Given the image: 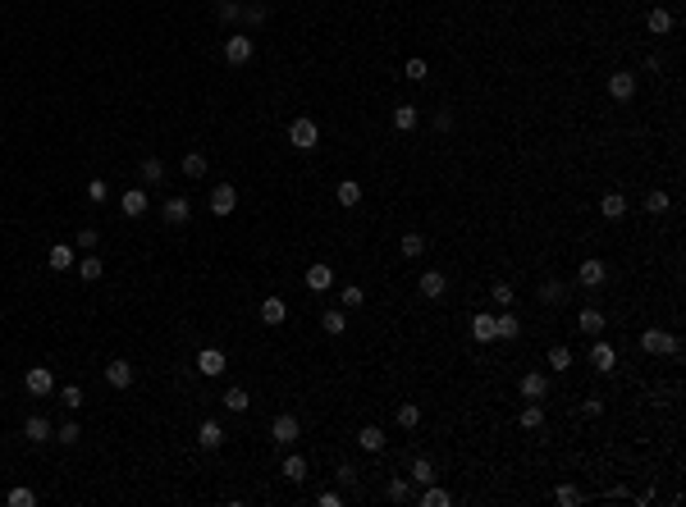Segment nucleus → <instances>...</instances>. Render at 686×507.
<instances>
[{"label":"nucleus","instance_id":"f257e3e1","mask_svg":"<svg viewBox=\"0 0 686 507\" xmlns=\"http://www.w3.org/2000/svg\"><path fill=\"white\" fill-rule=\"evenodd\" d=\"M641 347L650 357H678L682 352V338L668 334V329H645V334H641Z\"/></svg>","mask_w":686,"mask_h":507},{"label":"nucleus","instance_id":"f03ea898","mask_svg":"<svg viewBox=\"0 0 686 507\" xmlns=\"http://www.w3.org/2000/svg\"><path fill=\"white\" fill-rule=\"evenodd\" d=\"M288 142H293L297 151H316V146H321V129H316V119H293V124H288Z\"/></svg>","mask_w":686,"mask_h":507},{"label":"nucleus","instance_id":"7ed1b4c3","mask_svg":"<svg viewBox=\"0 0 686 507\" xmlns=\"http://www.w3.org/2000/svg\"><path fill=\"white\" fill-rule=\"evenodd\" d=\"M297 434H302V425H297V416H293V412H279L275 421H270V439H275L279 448H293V443H297Z\"/></svg>","mask_w":686,"mask_h":507},{"label":"nucleus","instance_id":"20e7f679","mask_svg":"<svg viewBox=\"0 0 686 507\" xmlns=\"http://www.w3.org/2000/svg\"><path fill=\"white\" fill-rule=\"evenodd\" d=\"M252 55H256V42H252L247 32H234V37L225 42V60L234 64V69H243V64L252 60Z\"/></svg>","mask_w":686,"mask_h":507},{"label":"nucleus","instance_id":"39448f33","mask_svg":"<svg viewBox=\"0 0 686 507\" xmlns=\"http://www.w3.org/2000/svg\"><path fill=\"white\" fill-rule=\"evenodd\" d=\"M23 388H28L32 398H51V393H55V375H51L46 366H32V370L23 375Z\"/></svg>","mask_w":686,"mask_h":507},{"label":"nucleus","instance_id":"423d86ee","mask_svg":"<svg viewBox=\"0 0 686 507\" xmlns=\"http://www.w3.org/2000/svg\"><path fill=\"white\" fill-rule=\"evenodd\" d=\"M604 279H608V266H604L600 256H586L581 270H576V284H581V288H600Z\"/></svg>","mask_w":686,"mask_h":507},{"label":"nucleus","instance_id":"0eeeda50","mask_svg":"<svg viewBox=\"0 0 686 507\" xmlns=\"http://www.w3.org/2000/svg\"><path fill=\"white\" fill-rule=\"evenodd\" d=\"M234 206H238V192H234V183H220V188L211 192V215H215V220H225V215H234Z\"/></svg>","mask_w":686,"mask_h":507},{"label":"nucleus","instance_id":"6e6552de","mask_svg":"<svg viewBox=\"0 0 686 507\" xmlns=\"http://www.w3.org/2000/svg\"><path fill=\"white\" fill-rule=\"evenodd\" d=\"M521 398H526V402H545V398H549V379L545 375H540V370H531V375H521Z\"/></svg>","mask_w":686,"mask_h":507},{"label":"nucleus","instance_id":"1a4fd4ad","mask_svg":"<svg viewBox=\"0 0 686 507\" xmlns=\"http://www.w3.org/2000/svg\"><path fill=\"white\" fill-rule=\"evenodd\" d=\"M608 96H613V101H632L636 96V73H627V69L608 73Z\"/></svg>","mask_w":686,"mask_h":507},{"label":"nucleus","instance_id":"9d476101","mask_svg":"<svg viewBox=\"0 0 686 507\" xmlns=\"http://www.w3.org/2000/svg\"><path fill=\"white\" fill-rule=\"evenodd\" d=\"M229 362H225V352L220 347H206V352H197V375H225Z\"/></svg>","mask_w":686,"mask_h":507},{"label":"nucleus","instance_id":"9b49d317","mask_svg":"<svg viewBox=\"0 0 686 507\" xmlns=\"http://www.w3.org/2000/svg\"><path fill=\"white\" fill-rule=\"evenodd\" d=\"M225 439H229V434H225V425H220V421H201V425H197V443L206 448V453H215Z\"/></svg>","mask_w":686,"mask_h":507},{"label":"nucleus","instance_id":"f8f14e48","mask_svg":"<svg viewBox=\"0 0 686 507\" xmlns=\"http://www.w3.org/2000/svg\"><path fill=\"white\" fill-rule=\"evenodd\" d=\"M119 210H124V215H129V220L147 215V188H129V192H124V197H119Z\"/></svg>","mask_w":686,"mask_h":507},{"label":"nucleus","instance_id":"ddd939ff","mask_svg":"<svg viewBox=\"0 0 686 507\" xmlns=\"http://www.w3.org/2000/svg\"><path fill=\"white\" fill-rule=\"evenodd\" d=\"M408 480H412V484H421V489H426V484H434V480H439V475H434V462H430V457H412Z\"/></svg>","mask_w":686,"mask_h":507},{"label":"nucleus","instance_id":"4468645a","mask_svg":"<svg viewBox=\"0 0 686 507\" xmlns=\"http://www.w3.org/2000/svg\"><path fill=\"white\" fill-rule=\"evenodd\" d=\"M160 215H165V224H174V229H179V224H188L192 220V206L183 197H170L165 206H160Z\"/></svg>","mask_w":686,"mask_h":507},{"label":"nucleus","instance_id":"2eb2a0df","mask_svg":"<svg viewBox=\"0 0 686 507\" xmlns=\"http://www.w3.org/2000/svg\"><path fill=\"white\" fill-rule=\"evenodd\" d=\"M444 292H449V279L439 275V270H426L421 275V297H430V302H439Z\"/></svg>","mask_w":686,"mask_h":507},{"label":"nucleus","instance_id":"dca6fc26","mask_svg":"<svg viewBox=\"0 0 686 507\" xmlns=\"http://www.w3.org/2000/svg\"><path fill=\"white\" fill-rule=\"evenodd\" d=\"M471 338H476V343H495V316H485V311H476V316H471Z\"/></svg>","mask_w":686,"mask_h":507},{"label":"nucleus","instance_id":"f3484780","mask_svg":"<svg viewBox=\"0 0 686 507\" xmlns=\"http://www.w3.org/2000/svg\"><path fill=\"white\" fill-rule=\"evenodd\" d=\"M279 475H284V480H293V484H302L307 480V457L302 453H288L284 466H279Z\"/></svg>","mask_w":686,"mask_h":507},{"label":"nucleus","instance_id":"a211bd4d","mask_svg":"<svg viewBox=\"0 0 686 507\" xmlns=\"http://www.w3.org/2000/svg\"><path fill=\"white\" fill-rule=\"evenodd\" d=\"M23 434L32 439V443H46V439L55 434V425L46 421V416H28V421H23Z\"/></svg>","mask_w":686,"mask_h":507},{"label":"nucleus","instance_id":"6ab92c4d","mask_svg":"<svg viewBox=\"0 0 686 507\" xmlns=\"http://www.w3.org/2000/svg\"><path fill=\"white\" fill-rule=\"evenodd\" d=\"M105 384H110V388H129L133 384V366L129 362H110V366H105Z\"/></svg>","mask_w":686,"mask_h":507},{"label":"nucleus","instance_id":"aec40b11","mask_svg":"<svg viewBox=\"0 0 686 507\" xmlns=\"http://www.w3.org/2000/svg\"><path fill=\"white\" fill-rule=\"evenodd\" d=\"M591 366L600 370V375H608V370L617 366V352H613L608 343H595V347H591Z\"/></svg>","mask_w":686,"mask_h":507},{"label":"nucleus","instance_id":"412c9836","mask_svg":"<svg viewBox=\"0 0 686 507\" xmlns=\"http://www.w3.org/2000/svg\"><path fill=\"white\" fill-rule=\"evenodd\" d=\"M284 316H288V306L279 297H266V302H261V325H284Z\"/></svg>","mask_w":686,"mask_h":507},{"label":"nucleus","instance_id":"4be33fe9","mask_svg":"<svg viewBox=\"0 0 686 507\" xmlns=\"http://www.w3.org/2000/svg\"><path fill=\"white\" fill-rule=\"evenodd\" d=\"M46 266H51V270H69L73 266V247H69V242H55V247L46 251Z\"/></svg>","mask_w":686,"mask_h":507},{"label":"nucleus","instance_id":"5701e85b","mask_svg":"<svg viewBox=\"0 0 686 507\" xmlns=\"http://www.w3.org/2000/svg\"><path fill=\"white\" fill-rule=\"evenodd\" d=\"M645 28H650L654 37H668L673 32V14L668 9H650V14H645Z\"/></svg>","mask_w":686,"mask_h":507},{"label":"nucleus","instance_id":"b1692460","mask_svg":"<svg viewBox=\"0 0 686 507\" xmlns=\"http://www.w3.org/2000/svg\"><path fill=\"white\" fill-rule=\"evenodd\" d=\"M138 174H142V183L151 188V183H160V179H165V160H160V155H147V160L138 165Z\"/></svg>","mask_w":686,"mask_h":507},{"label":"nucleus","instance_id":"393cba45","mask_svg":"<svg viewBox=\"0 0 686 507\" xmlns=\"http://www.w3.org/2000/svg\"><path fill=\"white\" fill-rule=\"evenodd\" d=\"M600 215L604 220H622L627 215V197H622V192H608V197L600 201Z\"/></svg>","mask_w":686,"mask_h":507},{"label":"nucleus","instance_id":"a878e982","mask_svg":"<svg viewBox=\"0 0 686 507\" xmlns=\"http://www.w3.org/2000/svg\"><path fill=\"white\" fill-rule=\"evenodd\" d=\"M330 284H334V270L330 266H312V270H307V288H312V292H325Z\"/></svg>","mask_w":686,"mask_h":507},{"label":"nucleus","instance_id":"bb28decb","mask_svg":"<svg viewBox=\"0 0 686 507\" xmlns=\"http://www.w3.org/2000/svg\"><path fill=\"white\" fill-rule=\"evenodd\" d=\"M576 325H581L586 334H604V311H595V306H581V316H576Z\"/></svg>","mask_w":686,"mask_h":507},{"label":"nucleus","instance_id":"cd10ccee","mask_svg":"<svg viewBox=\"0 0 686 507\" xmlns=\"http://www.w3.org/2000/svg\"><path fill=\"white\" fill-rule=\"evenodd\" d=\"M247 407H252V398H247V388H229V393H225V412H234V416H243L247 412Z\"/></svg>","mask_w":686,"mask_h":507},{"label":"nucleus","instance_id":"c85d7f7f","mask_svg":"<svg viewBox=\"0 0 686 507\" xmlns=\"http://www.w3.org/2000/svg\"><path fill=\"white\" fill-rule=\"evenodd\" d=\"M394 421H398L403 430H417V425H421V407H417V402H398V412H394Z\"/></svg>","mask_w":686,"mask_h":507},{"label":"nucleus","instance_id":"c756f323","mask_svg":"<svg viewBox=\"0 0 686 507\" xmlns=\"http://www.w3.org/2000/svg\"><path fill=\"white\" fill-rule=\"evenodd\" d=\"M394 129H398V133H412V129H417V105L403 101L398 110H394Z\"/></svg>","mask_w":686,"mask_h":507},{"label":"nucleus","instance_id":"7c9ffc66","mask_svg":"<svg viewBox=\"0 0 686 507\" xmlns=\"http://www.w3.org/2000/svg\"><path fill=\"white\" fill-rule=\"evenodd\" d=\"M567 366H572V347H567V343H554V347H549V370H558V375H563Z\"/></svg>","mask_w":686,"mask_h":507},{"label":"nucleus","instance_id":"2f4dec72","mask_svg":"<svg viewBox=\"0 0 686 507\" xmlns=\"http://www.w3.org/2000/svg\"><path fill=\"white\" fill-rule=\"evenodd\" d=\"M357 443H362L366 453H380V448H384V430H380V425H366V430L357 434Z\"/></svg>","mask_w":686,"mask_h":507},{"label":"nucleus","instance_id":"473e14b6","mask_svg":"<svg viewBox=\"0 0 686 507\" xmlns=\"http://www.w3.org/2000/svg\"><path fill=\"white\" fill-rule=\"evenodd\" d=\"M78 275L87 279V284H96V279L105 275V261H101V256H83V261H78Z\"/></svg>","mask_w":686,"mask_h":507},{"label":"nucleus","instance_id":"72a5a7b5","mask_svg":"<svg viewBox=\"0 0 686 507\" xmlns=\"http://www.w3.org/2000/svg\"><path fill=\"white\" fill-rule=\"evenodd\" d=\"M495 334H499V338H517V334H521V325H517V316H513V311L495 316Z\"/></svg>","mask_w":686,"mask_h":507},{"label":"nucleus","instance_id":"f704fd0d","mask_svg":"<svg viewBox=\"0 0 686 507\" xmlns=\"http://www.w3.org/2000/svg\"><path fill=\"white\" fill-rule=\"evenodd\" d=\"M183 174H188V179H206V155L188 151V155H183Z\"/></svg>","mask_w":686,"mask_h":507},{"label":"nucleus","instance_id":"c9c22d12","mask_svg":"<svg viewBox=\"0 0 686 507\" xmlns=\"http://www.w3.org/2000/svg\"><path fill=\"white\" fill-rule=\"evenodd\" d=\"M540 421H545V407H540V402L521 407V416H517V425H521V430H540Z\"/></svg>","mask_w":686,"mask_h":507},{"label":"nucleus","instance_id":"e433bc0d","mask_svg":"<svg viewBox=\"0 0 686 507\" xmlns=\"http://www.w3.org/2000/svg\"><path fill=\"white\" fill-rule=\"evenodd\" d=\"M384 494H389L394 503H408V499H412V484H408V475H394V480L384 484Z\"/></svg>","mask_w":686,"mask_h":507},{"label":"nucleus","instance_id":"4c0bfd02","mask_svg":"<svg viewBox=\"0 0 686 507\" xmlns=\"http://www.w3.org/2000/svg\"><path fill=\"white\" fill-rule=\"evenodd\" d=\"M449 503H453L449 489H439V484H426V494H421V507H449Z\"/></svg>","mask_w":686,"mask_h":507},{"label":"nucleus","instance_id":"58836bf2","mask_svg":"<svg viewBox=\"0 0 686 507\" xmlns=\"http://www.w3.org/2000/svg\"><path fill=\"white\" fill-rule=\"evenodd\" d=\"M357 201H362V183H357V179H343L339 183V206H357Z\"/></svg>","mask_w":686,"mask_h":507},{"label":"nucleus","instance_id":"ea45409f","mask_svg":"<svg viewBox=\"0 0 686 507\" xmlns=\"http://www.w3.org/2000/svg\"><path fill=\"white\" fill-rule=\"evenodd\" d=\"M398 251H403V261H408V256H421V251H426V238H421V233H403Z\"/></svg>","mask_w":686,"mask_h":507},{"label":"nucleus","instance_id":"a19ab883","mask_svg":"<svg viewBox=\"0 0 686 507\" xmlns=\"http://www.w3.org/2000/svg\"><path fill=\"white\" fill-rule=\"evenodd\" d=\"M339 302H343L348 311H357V306H366V292L357 288V284H343V288H339Z\"/></svg>","mask_w":686,"mask_h":507},{"label":"nucleus","instance_id":"79ce46f5","mask_svg":"<svg viewBox=\"0 0 686 507\" xmlns=\"http://www.w3.org/2000/svg\"><path fill=\"white\" fill-rule=\"evenodd\" d=\"M668 206H673V201H668V192H663V188H654L650 197H645V210H650V215H663Z\"/></svg>","mask_w":686,"mask_h":507},{"label":"nucleus","instance_id":"37998d69","mask_svg":"<svg viewBox=\"0 0 686 507\" xmlns=\"http://www.w3.org/2000/svg\"><path fill=\"white\" fill-rule=\"evenodd\" d=\"M55 393H60V402L69 407V412H78V407H83V388L78 384H64V388H55Z\"/></svg>","mask_w":686,"mask_h":507},{"label":"nucleus","instance_id":"c03bdc74","mask_svg":"<svg viewBox=\"0 0 686 507\" xmlns=\"http://www.w3.org/2000/svg\"><path fill=\"white\" fill-rule=\"evenodd\" d=\"M490 297H495V306L513 311V297H517V292H513V284H495V288H490Z\"/></svg>","mask_w":686,"mask_h":507},{"label":"nucleus","instance_id":"a18cd8bd","mask_svg":"<svg viewBox=\"0 0 686 507\" xmlns=\"http://www.w3.org/2000/svg\"><path fill=\"white\" fill-rule=\"evenodd\" d=\"M403 78H408V83H426V78H430L426 60H408V64H403Z\"/></svg>","mask_w":686,"mask_h":507},{"label":"nucleus","instance_id":"49530a36","mask_svg":"<svg viewBox=\"0 0 686 507\" xmlns=\"http://www.w3.org/2000/svg\"><path fill=\"white\" fill-rule=\"evenodd\" d=\"M215 18L234 23V18H243V5H238V0H220V5H215Z\"/></svg>","mask_w":686,"mask_h":507},{"label":"nucleus","instance_id":"de8ad7c7","mask_svg":"<svg viewBox=\"0 0 686 507\" xmlns=\"http://www.w3.org/2000/svg\"><path fill=\"white\" fill-rule=\"evenodd\" d=\"M321 325L330 329V334H343V329H348V316H343V311H325V316H321Z\"/></svg>","mask_w":686,"mask_h":507},{"label":"nucleus","instance_id":"09e8293b","mask_svg":"<svg viewBox=\"0 0 686 507\" xmlns=\"http://www.w3.org/2000/svg\"><path fill=\"white\" fill-rule=\"evenodd\" d=\"M563 297H567V288L558 284V279H549V284L540 288V302H554V306H558V302H563Z\"/></svg>","mask_w":686,"mask_h":507},{"label":"nucleus","instance_id":"8fccbe9b","mask_svg":"<svg viewBox=\"0 0 686 507\" xmlns=\"http://www.w3.org/2000/svg\"><path fill=\"white\" fill-rule=\"evenodd\" d=\"M105 197H110V188H105V179H92V183H87V201H92V206H101Z\"/></svg>","mask_w":686,"mask_h":507},{"label":"nucleus","instance_id":"3c124183","mask_svg":"<svg viewBox=\"0 0 686 507\" xmlns=\"http://www.w3.org/2000/svg\"><path fill=\"white\" fill-rule=\"evenodd\" d=\"M334 480H339L343 489H353V484H357V466H353V462H339V471H334Z\"/></svg>","mask_w":686,"mask_h":507},{"label":"nucleus","instance_id":"603ef678","mask_svg":"<svg viewBox=\"0 0 686 507\" xmlns=\"http://www.w3.org/2000/svg\"><path fill=\"white\" fill-rule=\"evenodd\" d=\"M9 507H32L37 503V494L32 489H9V499H5Z\"/></svg>","mask_w":686,"mask_h":507},{"label":"nucleus","instance_id":"864d4df0","mask_svg":"<svg viewBox=\"0 0 686 507\" xmlns=\"http://www.w3.org/2000/svg\"><path fill=\"white\" fill-rule=\"evenodd\" d=\"M55 439H60V443H78V439H83V430H78V421H69V425H60V430H55Z\"/></svg>","mask_w":686,"mask_h":507},{"label":"nucleus","instance_id":"5fc2aeb1","mask_svg":"<svg viewBox=\"0 0 686 507\" xmlns=\"http://www.w3.org/2000/svg\"><path fill=\"white\" fill-rule=\"evenodd\" d=\"M96 242H101V233H96L92 224H87V229H78V247H83V251H92Z\"/></svg>","mask_w":686,"mask_h":507},{"label":"nucleus","instance_id":"6e6d98bb","mask_svg":"<svg viewBox=\"0 0 686 507\" xmlns=\"http://www.w3.org/2000/svg\"><path fill=\"white\" fill-rule=\"evenodd\" d=\"M554 503H563V507H576V503H581V494H576L572 484H563V489L554 494Z\"/></svg>","mask_w":686,"mask_h":507},{"label":"nucleus","instance_id":"4d7b16f0","mask_svg":"<svg viewBox=\"0 0 686 507\" xmlns=\"http://www.w3.org/2000/svg\"><path fill=\"white\" fill-rule=\"evenodd\" d=\"M266 14H270L266 5H243V18H247V23H266Z\"/></svg>","mask_w":686,"mask_h":507},{"label":"nucleus","instance_id":"13d9d810","mask_svg":"<svg viewBox=\"0 0 686 507\" xmlns=\"http://www.w3.org/2000/svg\"><path fill=\"white\" fill-rule=\"evenodd\" d=\"M600 412H604V398H600V393H591V398L581 402V416H600Z\"/></svg>","mask_w":686,"mask_h":507},{"label":"nucleus","instance_id":"bf43d9fd","mask_svg":"<svg viewBox=\"0 0 686 507\" xmlns=\"http://www.w3.org/2000/svg\"><path fill=\"white\" fill-rule=\"evenodd\" d=\"M316 503H321V507H343V494H339V489H325Z\"/></svg>","mask_w":686,"mask_h":507}]
</instances>
